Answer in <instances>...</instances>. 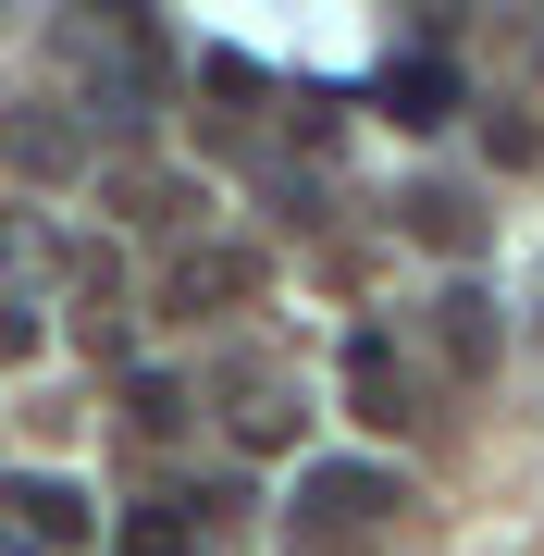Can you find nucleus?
Listing matches in <instances>:
<instances>
[{"instance_id": "nucleus-2", "label": "nucleus", "mask_w": 544, "mask_h": 556, "mask_svg": "<svg viewBox=\"0 0 544 556\" xmlns=\"http://www.w3.org/2000/svg\"><path fill=\"white\" fill-rule=\"evenodd\" d=\"M0 507H13V519H0L13 544H62V556L100 544V507H87V482H62V470H13V482H0Z\"/></svg>"}, {"instance_id": "nucleus-3", "label": "nucleus", "mask_w": 544, "mask_h": 556, "mask_svg": "<svg viewBox=\"0 0 544 556\" xmlns=\"http://www.w3.org/2000/svg\"><path fill=\"white\" fill-rule=\"evenodd\" d=\"M236 298H261V248H186L162 273V309L174 321H223Z\"/></svg>"}, {"instance_id": "nucleus-6", "label": "nucleus", "mask_w": 544, "mask_h": 556, "mask_svg": "<svg viewBox=\"0 0 544 556\" xmlns=\"http://www.w3.org/2000/svg\"><path fill=\"white\" fill-rule=\"evenodd\" d=\"M0 149H13V174H38V186H62L87 161V137H75V112H50V100H25V112H0Z\"/></svg>"}, {"instance_id": "nucleus-11", "label": "nucleus", "mask_w": 544, "mask_h": 556, "mask_svg": "<svg viewBox=\"0 0 544 556\" xmlns=\"http://www.w3.org/2000/svg\"><path fill=\"white\" fill-rule=\"evenodd\" d=\"M124 420H137V433H174V420H186V383L174 371H137V383H124Z\"/></svg>"}, {"instance_id": "nucleus-1", "label": "nucleus", "mask_w": 544, "mask_h": 556, "mask_svg": "<svg viewBox=\"0 0 544 556\" xmlns=\"http://www.w3.org/2000/svg\"><path fill=\"white\" fill-rule=\"evenodd\" d=\"M408 507V482L383 470V457H322V470L298 482V519L309 532H371V519H396Z\"/></svg>"}, {"instance_id": "nucleus-5", "label": "nucleus", "mask_w": 544, "mask_h": 556, "mask_svg": "<svg viewBox=\"0 0 544 556\" xmlns=\"http://www.w3.org/2000/svg\"><path fill=\"white\" fill-rule=\"evenodd\" d=\"M346 408H359L371 433H408V420H421V408H408V371H396V346H383V334H346Z\"/></svg>"}, {"instance_id": "nucleus-12", "label": "nucleus", "mask_w": 544, "mask_h": 556, "mask_svg": "<svg viewBox=\"0 0 544 556\" xmlns=\"http://www.w3.org/2000/svg\"><path fill=\"white\" fill-rule=\"evenodd\" d=\"M186 199H199V186H186V174H137V186H124V211H137V223H174Z\"/></svg>"}, {"instance_id": "nucleus-4", "label": "nucleus", "mask_w": 544, "mask_h": 556, "mask_svg": "<svg viewBox=\"0 0 544 556\" xmlns=\"http://www.w3.org/2000/svg\"><path fill=\"white\" fill-rule=\"evenodd\" d=\"M383 112L408 124V137H433V124H458L470 100H458V62H433V50H408V62H383V87H371Z\"/></svg>"}, {"instance_id": "nucleus-7", "label": "nucleus", "mask_w": 544, "mask_h": 556, "mask_svg": "<svg viewBox=\"0 0 544 556\" xmlns=\"http://www.w3.org/2000/svg\"><path fill=\"white\" fill-rule=\"evenodd\" d=\"M433 346L445 358H458V371H495V298H483V285H445V298H433Z\"/></svg>"}, {"instance_id": "nucleus-9", "label": "nucleus", "mask_w": 544, "mask_h": 556, "mask_svg": "<svg viewBox=\"0 0 544 556\" xmlns=\"http://www.w3.org/2000/svg\"><path fill=\"white\" fill-rule=\"evenodd\" d=\"M186 544H199V519H186V507H137L112 556H186Z\"/></svg>"}, {"instance_id": "nucleus-8", "label": "nucleus", "mask_w": 544, "mask_h": 556, "mask_svg": "<svg viewBox=\"0 0 544 556\" xmlns=\"http://www.w3.org/2000/svg\"><path fill=\"white\" fill-rule=\"evenodd\" d=\"M236 433L248 445H298V396H284V383H248V396H236Z\"/></svg>"}, {"instance_id": "nucleus-10", "label": "nucleus", "mask_w": 544, "mask_h": 556, "mask_svg": "<svg viewBox=\"0 0 544 556\" xmlns=\"http://www.w3.org/2000/svg\"><path fill=\"white\" fill-rule=\"evenodd\" d=\"M396 211H408V236H458V248H470V223H483L470 199H445V186H408Z\"/></svg>"}, {"instance_id": "nucleus-13", "label": "nucleus", "mask_w": 544, "mask_h": 556, "mask_svg": "<svg viewBox=\"0 0 544 556\" xmlns=\"http://www.w3.org/2000/svg\"><path fill=\"white\" fill-rule=\"evenodd\" d=\"M13 358H38V321H25V309H0V371H13Z\"/></svg>"}]
</instances>
